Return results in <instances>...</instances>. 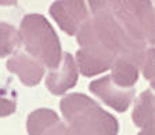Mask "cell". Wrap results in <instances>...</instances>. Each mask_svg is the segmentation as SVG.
<instances>
[{"instance_id":"obj_16","label":"cell","mask_w":155,"mask_h":135,"mask_svg":"<svg viewBox=\"0 0 155 135\" xmlns=\"http://www.w3.org/2000/svg\"><path fill=\"white\" fill-rule=\"evenodd\" d=\"M45 135H71V134H69L68 125L65 124V123L58 121L57 124H54L53 127H50V128L45 132Z\"/></svg>"},{"instance_id":"obj_7","label":"cell","mask_w":155,"mask_h":135,"mask_svg":"<svg viewBox=\"0 0 155 135\" xmlns=\"http://www.w3.org/2000/svg\"><path fill=\"white\" fill-rule=\"evenodd\" d=\"M89 90L96 96H98L105 105H108L119 113H123L129 109L130 103L133 102V98L136 95L134 87L120 88L111 80L110 74L93 80L89 86Z\"/></svg>"},{"instance_id":"obj_1","label":"cell","mask_w":155,"mask_h":135,"mask_svg":"<svg viewBox=\"0 0 155 135\" xmlns=\"http://www.w3.org/2000/svg\"><path fill=\"white\" fill-rule=\"evenodd\" d=\"M60 109L71 135H118L119 123L90 96L81 93L65 95Z\"/></svg>"},{"instance_id":"obj_5","label":"cell","mask_w":155,"mask_h":135,"mask_svg":"<svg viewBox=\"0 0 155 135\" xmlns=\"http://www.w3.org/2000/svg\"><path fill=\"white\" fill-rule=\"evenodd\" d=\"M76 39L81 46V48L76 51V61H75L78 72H81L86 77H91L111 69L114 61L118 57L100 43L94 33L90 19L79 29Z\"/></svg>"},{"instance_id":"obj_2","label":"cell","mask_w":155,"mask_h":135,"mask_svg":"<svg viewBox=\"0 0 155 135\" xmlns=\"http://www.w3.org/2000/svg\"><path fill=\"white\" fill-rule=\"evenodd\" d=\"M91 10V25L100 43L116 57H123L133 61L137 68L150 46L137 42L126 32L115 14L110 2H89Z\"/></svg>"},{"instance_id":"obj_12","label":"cell","mask_w":155,"mask_h":135,"mask_svg":"<svg viewBox=\"0 0 155 135\" xmlns=\"http://www.w3.org/2000/svg\"><path fill=\"white\" fill-rule=\"evenodd\" d=\"M60 121L58 115L51 109L42 108L29 113L26 119V131L28 135H45L50 127Z\"/></svg>"},{"instance_id":"obj_10","label":"cell","mask_w":155,"mask_h":135,"mask_svg":"<svg viewBox=\"0 0 155 135\" xmlns=\"http://www.w3.org/2000/svg\"><path fill=\"white\" fill-rule=\"evenodd\" d=\"M132 120L139 128H154V93L147 88L139 95L132 112Z\"/></svg>"},{"instance_id":"obj_17","label":"cell","mask_w":155,"mask_h":135,"mask_svg":"<svg viewBox=\"0 0 155 135\" xmlns=\"http://www.w3.org/2000/svg\"><path fill=\"white\" fill-rule=\"evenodd\" d=\"M137 135H154V128H145V130H141Z\"/></svg>"},{"instance_id":"obj_15","label":"cell","mask_w":155,"mask_h":135,"mask_svg":"<svg viewBox=\"0 0 155 135\" xmlns=\"http://www.w3.org/2000/svg\"><path fill=\"white\" fill-rule=\"evenodd\" d=\"M141 69L144 77L151 84H154V46H150L139 65V71Z\"/></svg>"},{"instance_id":"obj_9","label":"cell","mask_w":155,"mask_h":135,"mask_svg":"<svg viewBox=\"0 0 155 135\" xmlns=\"http://www.w3.org/2000/svg\"><path fill=\"white\" fill-rule=\"evenodd\" d=\"M10 73H14L19 77L24 86L35 87L42 81L45 76V66L33 59L25 51H18L7 59L6 64Z\"/></svg>"},{"instance_id":"obj_13","label":"cell","mask_w":155,"mask_h":135,"mask_svg":"<svg viewBox=\"0 0 155 135\" xmlns=\"http://www.w3.org/2000/svg\"><path fill=\"white\" fill-rule=\"evenodd\" d=\"M22 39L17 28L7 22H0V58H6L21 47Z\"/></svg>"},{"instance_id":"obj_11","label":"cell","mask_w":155,"mask_h":135,"mask_svg":"<svg viewBox=\"0 0 155 135\" xmlns=\"http://www.w3.org/2000/svg\"><path fill=\"white\" fill-rule=\"evenodd\" d=\"M111 80L120 88H133L139 79V68L133 61L118 57L111 66Z\"/></svg>"},{"instance_id":"obj_4","label":"cell","mask_w":155,"mask_h":135,"mask_svg":"<svg viewBox=\"0 0 155 135\" xmlns=\"http://www.w3.org/2000/svg\"><path fill=\"white\" fill-rule=\"evenodd\" d=\"M112 13L134 40L154 46V7L151 2H110Z\"/></svg>"},{"instance_id":"obj_6","label":"cell","mask_w":155,"mask_h":135,"mask_svg":"<svg viewBox=\"0 0 155 135\" xmlns=\"http://www.w3.org/2000/svg\"><path fill=\"white\" fill-rule=\"evenodd\" d=\"M60 29L69 36H75L84 22L90 19L87 3L82 0H60L54 2L48 8Z\"/></svg>"},{"instance_id":"obj_3","label":"cell","mask_w":155,"mask_h":135,"mask_svg":"<svg viewBox=\"0 0 155 135\" xmlns=\"http://www.w3.org/2000/svg\"><path fill=\"white\" fill-rule=\"evenodd\" d=\"M21 39L25 52L50 71L61 62V43L51 24L42 14H26L21 21Z\"/></svg>"},{"instance_id":"obj_8","label":"cell","mask_w":155,"mask_h":135,"mask_svg":"<svg viewBox=\"0 0 155 135\" xmlns=\"http://www.w3.org/2000/svg\"><path fill=\"white\" fill-rule=\"evenodd\" d=\"M79 72L75 59L69 52L61 57V62L55 69L48 72L46 77V87L53 95H64L68 90L76 86Z\"/></svg>"},{"instance_id":"obj_14","label":"cell","mask_w":155,"mask_h":135,"mask_svg":"<svg viewBox=\"0 0 155 135\" xmlns=\"http://www.w3.org/2000/svg\"><path fill=\"white\" fill-rule=\"evenodd\" d=\"M17 110V93L8 84H0V117L14 115Z\"/></svg>"}]
</instances>
